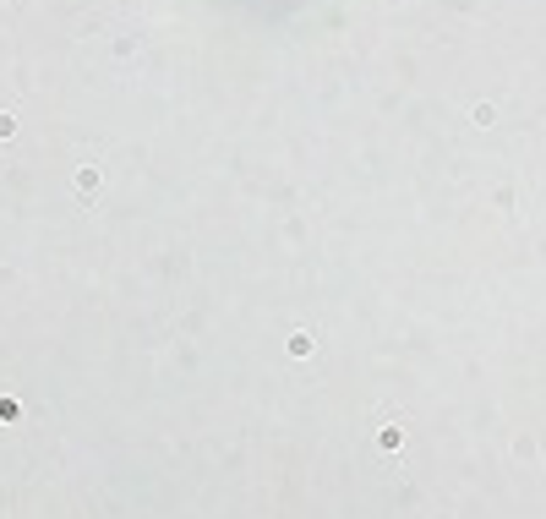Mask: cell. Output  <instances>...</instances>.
I'll return each mask as SVG.
<instances>
[{"mask_svg": "<svg viewBox=\"0 0 546 519\" xmlns=\"http://www.w3.org/2000/svg\"><path fill=\"white\" fill-rule=\"evenodd\" d=\"M93 192H99V170H93V164H82V170H77V197H82V203H93Z\"/></svg>", "mask_w": 546, "mask_h": 519, "instance_id": "1", "label": "cell"}, {"mask_svg": "<svg viewBox=\"0 0 546 519\" xmlns=\"http://www.w3.org/2000/svg\"><path fill=\"white\" fill-rule=\"evenodd\" d=\"M11 131H16V120H11V115H0V137H11Z\"/></svg>", "mask_w": 546, "mask_h": 519, "instance_id": "2", "label": "cell"}]
</instances>
